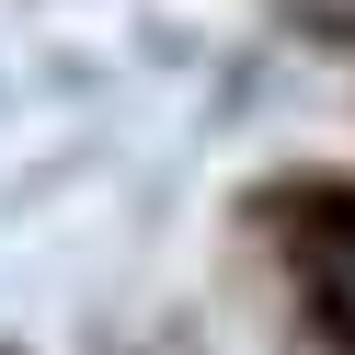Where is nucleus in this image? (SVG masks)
<instances>
[{
	"instance_id": "f257e3e1",
	"label": "nucleus",
	"mask_w": 355,
	"mask_h": 355,
	"mask_svg": "<svg viewBox=\"0 0 355 355\" xmlns=\"http://www.w3.org/2000/svg\"><path fill=\"white\" fill-rule=\"evenodd\" d=\"M309 286H321V309L355 332V230H321V241H309Z\"/></svg>"
}]
</instances>
